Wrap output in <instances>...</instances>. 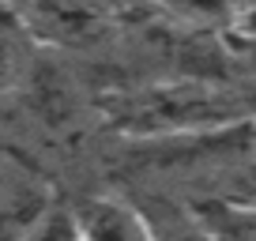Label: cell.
<instances>
[{
  "label": "cell",
  "mask_w": 256,
  "mask_h": 241,
  "mask_svg": "<svg viewBox=\"0 0 256 241\" xmlns=\"http://www.w3.org/2000/svg\"><path fill=\"white\" fill-rule=\"evenodd\" d=\"M106 124L132 144H166L226 132L238 124H252L256 113L238 94L215 83H151V87L120 90L102 102Z\"/></svg>",
  "instance_id": "6da1fadb"
},
{
  "label": "cell",
  "mask_w": 256,
  "mask_h": 241,
  "mask_svg": "<svg viewBox=\"0 0 256 241\" xmlns=\"http://www.w3.org/2000/svg\"><path fill=\"white\" fill-rule=\"evenodd\" d=\"M60 200L56 188L16 154H4V174H0V211H4V241H19L53 204Z\"/></svg>",
  "instance_id": "7a4b0ae2"
},
{
  "label": "cell",
  "mask_w": 256,
  "mask_h": 241,
  "mask_svg": "<svg viewBox=\"0 0 256 241\" xmlns=\"http://www.w3.org/2000/svg\"><path fill=\"white\" fill-rule=\"evenodd\" d=\"M87 241H154L144 208L124 196H87L76 204Z\"/></svg>",
  "instance_id": "3957f363"
},
{
  "label": "cell",
  "mask_w": 256,
  "mask_h": 241,
  "mask_svg": "<svg viewBox=\"0 0 256 241\" xmlns=\"http://www.w3.org/2000/svg\"><path fill=\"white\" fill-rule=\"evenodd\" d=\"M154 230V241H218L215 234L204 226V218L192 211V204H177L166 196H151L147 204H140Z\"/></svg>",
  "instance_id": "277c9868"
},
{
  "label": "cell",
  "mask_w": 256,
  "mask_h": 241,
  "mask_svg": "<svg viewBox=\"0 0 256 241\" xmlns=\"http://www.w3.org/2000/svg\"><path fill=\"white\" fill-rule=\"evenodd\" d=\"M196 200H222V204H238V208H248L256 211V151L234 158L230 166H222L204 196Z\"/></svg>",
  "instance_id": "5b68a950"
},
{
  "label": "cell",
  "mask_w": 256,
  "mask_h": 241,
  "mask_svg": "<svg viewBox=\"0 0 256 241\" xmlns=\"http://www.w3.org/2000/svg\"><path fill=\"white\" fill-rule=\"evenodd\" d=\"M188 204L218 241H256V211L222 200H188Z\"/></svg>",
  "instance_id": "8992f818"
},
{
  "label": "cell",
  "mask_w": 256,
  "mask_h": 241,
  "mask_svg": "<svg viewBox=\"0 0 256 241\" xmlns=\"http://www.w3.org/2000/svg\"><path fill=\"white\" fill-rule=\"evenodd\" d=\"M19 241H87V238H83L80 208L68 204V200H56Z\"/></svg>",
  "instance_id": "52a82bcc"
},
{
  "label": "cell",
  "mask_w": 256,
  "mask_h": 241,
  "mask_svg": "<svg viewBox=\"0 0 256 241\" xmlns=\"http://www.w3.org/2000/svg\"><path fill=\"white\" fill-rule=\"evenodd\" d=\"M230 42H256V0L248 4V8L238 12L234 30H230Z\"/></svg>",
  "instance_id": "ba28073f"
}]
</instances>
